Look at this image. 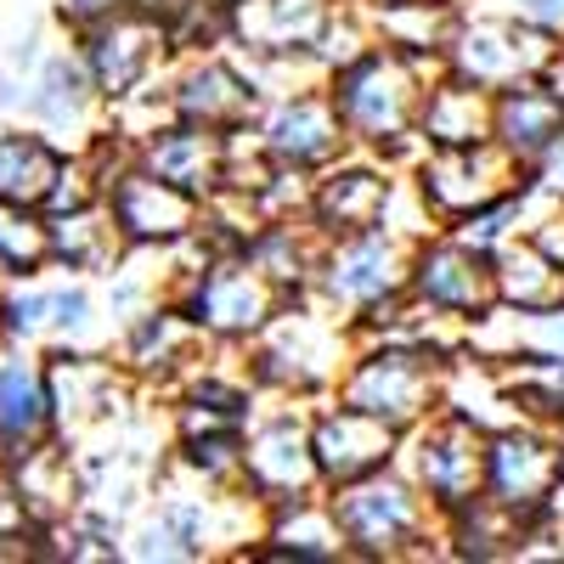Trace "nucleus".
<instances>
[{
  "instance_id": "obj_1",
  "label": "nucleus",
  "mask_w": 564,
  "mask_h": 564,
  "mask_svg": "<svg viewBox=\"0 0 564 564\" xmlns=\"http://www.w3.org/2000/svg\"><path fill=\"white\" fill-rule=\"evenodd\" d=\"M430 74H441V63L390 52V45L372 40L367 52H356L350 63H339L334 74H327L322 90H327V102H334L350 148L372 153L395 175H406L412 159L423 153V141H417L412 124H417V102H423Z\"/></svg>"
},
{
  "instance_id": "obj_2",
  "label": "nucleus",
  "mask_w": 564,
  "mask_h": 564,
  "mask_svg": "<svg viewBox=\"0 0 564 564\" xmlns=\"http://www.w3.org/2000/svg\"><path fill=\"white\" fill-rule=\"evenodd\" d=\"M350 350H356V327L316 294L282 300L260 334L238 345L254 390L276 401H322L334 390L339 367L350 361Z\"/></svg>"
},
{
  "instance_id": "obj_3",
  "label": "nucleus",
  "mask_w": 564,
  "mask_h": 564,
  "mask_svg": "<svg viewBox=\"0 0 564 564\" xmlns=\"http://www.w3.org/2000/svg\"><path fill=\"white\" fill-rule=\"evenodd\" d=\"M327 497V513L345 536L350 564H412V558H446L441 547V513L423 502V491L395 463L372 468L361 480H345Z\"/></svg>"
},
{
  "instance_id": "obj_4",
  "label": "nucleus",
  "mask_w": 564,
  "mask_h": 564,
  "mask_svg": "<svg viewBox=\"0 0 564 564\" xmlns=\"http://www.w3.org/2000/svg\"><path fill=\"white\" fill-rule=\"evenodd\" d=\"M452 356H430L417 345H395V339H356L350 361L334 379V401L361 406L379 423H390L395 435H406L412 423H423L430 412H441V372Z\"/></svg>"
},
{
  "instance_id": "obj_5",
  "label": "nucleus",
  "mask_w": 564,
  "mask_h": 564,
  "mask_svg": "<svg viewBox=\"0 0 564 564\" xmlns=\"http://www.w3.org/2000/svg\"><path fill=\"white\" fill-rule=\"evenodd\" d=\"M553 45L558 40L531 29L525 18L486 7V0H463L457 23L441 45V68L468 79V85H480V90H502L513 79H542Z\"/></svg>"
},
{
  "instance_id": "obj_6",
  "label": "nucleus",
  "mask_w": 564,
  "mask_h": 564,
  "mask_svg": "<svg viewBox=\"0 0 564 564\" xmlns=\"http://www.w3.org/2000/svg\"><path fill=\"white\" fill-rule=\"evenodd\" d=\"M40 372H45V401H52V430H57V441H79V435L102 430V423H119V417H130L135 406L153 401L102 345H57V350H40Z\"/></svg>"
},
{
  "instance_id": "obj_7",
  "label": "nucleus",
  "mask_w": 564,
  "mask_h": 564,
  "mask_svg": "<svg viewBox=\"0 0 564 564\" xmlns=\"http://www.w3.org/2000/svg\"><path fill=\"white\" fill-rule=\"evenodd\" d=\"M412 243L417 238H406V231H395V226H361V231L322 238L311 294L322 305H334L345 322H356L372 305L406 294V254H412Z\"/></svg>"
},
{
  "instance_id": "obj_8",
  "label": "nucleus",
  "mask_w": 564,
  "mask_h": 564,
  "mask_svg": "<svg viewBox=\"0 0 564 564\" xmlns=\"http://www.w3.org/2000/svg\"><path fill=\"white\" fill-rule=\"evenodd\" d=\"M480 463H486V430L463 423L457 412H430L395 446V468L423 491L435 513H452L480 497Z\"/></svg>"
},
{
  "instance_id": "obj_9",
  "label": "nucleus",
  "mask_w": 564,
  "mask_h": 564,
  "mask_svg": "<svg viewBox=\"0 0 564 564\" xmlns=\"http://www.w3.org/2000/svg\"><path fill=\"white\" fill-rule=\"evenodd\" d=\"M480 497L508 508L513 520H525V531L553 513L558 502V452L553 430L531 417H508L497 430H486V463H480Z\"/></svg>"
},
{
  "instance_id": "obj_10",
  "label": "nucleus",
  "mask_w": 564,
  "mask_h": 564,
  "mask_svg": "<svg viewBox=\"0 0 564 564\" xmlns=\"http://www.w3.org/2000/svg\"><path fill=\"white\" fill-rule=\"evenodd\" d=\"M243 491L260 508L322 491L316 463H311V435H305V401L265 395L260 412L243 423Z\"/></svg>"
},
{
  "instance_id": "obj_11",
  "label": "nucleus",
  "mask_w": 564,
  "mask_h": 564,
  "mask_svg": "<svg viewBox=\"0 0 564 564\" xmlns=\"http://www.w3.org/2000/svg\"><path fill=\"white\" fill-rule=\"evenodd\" d=\"M18 119L34 124L40 135H52L63 153H85L90 141L108 130V108L90 85L74 40L68 45H45V57L34 63V74L23 79V102Z\"/></svg>"
},
{
  "instance_id": "obj_12",
  "label": "nucleus",
  "mask_w": 564,
  "mask_h": 564,
  "mask_svg": "<svg viewBox=\"0 0 564 564\" xmlns=\"http://www.w3.org/2000/svg\"><path fill=\"white\" fill-rule=\"evenodd\" d=\"M417 204L430 209L435 226H452L463 215L486 209L508 186H520V164H513L497 141H475V148H423L406 170Z\"/></svg>"
},
{
  "instance_id": "obj_13",
  "label": "nucleus",
  "mask_w": 564,
  "mask_h": 564,
  "mask_svg": "<svg viewBox=\"0 0 564 564\" xmlns=\"http://www.w3.org/2000/svg\"><path fill=\"white\" fill-rule=\"evenodd\" d=\"M102 209H108L113 231L124 238V249H175L186 238H198L204 198H193L186 186L141 170L130 159L124 170H113L102 181Z\"/></svg>"
},
{
  "instance_id": "obj_14",
  "label": "nucleus",
  "mask_w": 564,
  "mask_h": 564,
  "mask_svg": "<svg viewBox=\"0 0 564 564\" xmlns=\"http://www.w3.org/2000/svg\"><path fill=\"white\" fill-rule=\"evenodd\" d=\"M260 153L282 170H305L316 175L322 164H334L339 153H350V135L327 102L322 85H300V90H276V97H260L254 119H249Z\"/></svg>"
},
{
  "instance_id": "obj_15",
  "label": "nucleus",
  "mask_w": 564,
  "mask_h": 564,
  "mask_svg": "<svg viewBox=\"0 0 564 564\" xmlns=\"http://www.w3.org/2000/svg\"><path fill=\"white\" fill-rule=\"evenodd\" d=\"M204 350H209V339L198 334L193 316H186L175 300H153L148 311H135L130 322H119L113 339H108V356H113L153 401H164V395L175 390V379H181V372L193 367Z\"/></svg>"
},
{
  "instance_id": "obj_16",
  "label": "nucleus",
  "mask_w": 564,
  "mask_h": 564,
  "mask_svg": "<svg viewBox=\"0 0 564 564\" xmlns=\"http://www.w3.org/2000/svg\"><path fill=\"white\" fill-rule=\"evenodd\" d=\"M68 40H74V52H79L90 85H97L102 108L119 102V97H130L135 85H148V79H159V74L170 68V40H164V29H159L148 12H135V7H124V12L108 18V23H90V29L68 34Z\"/></svg>"
},
{
  "instance_id": "obj_17",
  "label": "nucleus",
  "mask_w": 564,
  "mask_h": 564,
  "mask_svg": "<svg viewBox=\"0 0 564 564\" xmlns=\"http://www.w3.org/2000/svg\"><path fill=\"white\" fill-rule=\"evenodd\" d=\"M164 90H170V113L186 124H204V130H238L254 119L260 108V90L243 74L238 52L231 45H215V52H186L170 57L164 68Z\"/></svg>"
},
{
  "instance_id": "obj_18",
  "label": "nucleus",
  "mask_w": 564,
  "mask_h": 564,
  "mask_svg": "<svg viewBox=\"0 0 564 564\" xmlns=\"http://www.w3.org/2000/svg\"><path fill=\"white\" fill-rule=\"evenodd\" d=\"M305 435H311V463H316L322 491L395 463V446H401V435L390 430V423H379L361 406H345L334 395L305 401Z\"/></svg>"
},
{
  "instance_id": "obj_19",
  "label": "nucleus",
  "mask_w": 564,
  "mask_h": 564,
  "mask_svg": "<svg viewBox=\"0 0 564 564\" xmlns=\"http://www.w3.org/2000/svg\"><path fill=\"white\" fill-rule=\"evenodd\" d=\"M406 294L423 311H441L452 322H468L491 305V254L468 249L446 226L423 231L406 254Z\"/></svg>"
},
{
  "instance_id": "obj_20",
  "label": "nucleus",
  "mask_w": 564,
  "mask_h": 564,
  "mask_svg": "<svg viewBox=\"0 0 564 564\" xmlns=\"http://www.w3.org/2000/svg\"><path fill=\"white\" fill-rule=\"evenodd\" d=\"M395 170H384L372 153H339L334 164H322L311 175V204L305 220L322 238H339V231H361V226H384L390 198H395Z\"/></svg>"
},
{
  "instance_id": "obj_21",
  "label": "nucleus",
  "mask_w": 564,
  "mask_h": 564,
  "mask_svg": "<svg viewBox=\"0 0 564 564\" xmlns=\"http://www.w3.org/2000/svg\"><path fill=\"white\" fill-rule=\"evenodd\" d=\"M334 0H226V45L243 57L311 52Z\"/></svg>"
},
{
  "instance_id": "obj_22",
  "label": "nucleus",
  "mask_w": 564,
  "mask_h": 564,
  "mask_svg": "<svg viewBox=\"0 0 564 564\" xmlns=\"http://www.w3.org/2000/svg\"><path fill=\"white\" fill-rule=\"evenodd\" d=\"M135 164L153 170L175 186H186L193 198H209L220 186V164H226V135L204 130V124H186V119H164L159 130H148L135 141Z\"/></svg>"
},
{
  "instance_id": "obj_23",
  "label": "nucleus",
  "mask_w": 564,
  "mask_h": 564,
  "mask_svg": "<svg viewBox=\"0 0 564 564\" xmlns=\"http://www.w3.org/2000/svg\"><path fill=\"white\" fill-rule=\"evenodd\" d=\"M249 558H271V564H350L345 558V536L327 513V497H300V502H276L260 520V542L249 547Z\"/></svg>"
},
{
  "instance_id": "obj_24",
  "label": "nucleus",
  "mask_w": 564,
  "mask_h": 564,
  "mask_svg": "<svg viewBox=\"0 0 564 564\" xmlns=\"http://www.w3.org/2000/svg\"><path fill=\"white\" fill-rule=\"evenodd\" d=\"M52 401L34 350H0V468L52 441Z\"/></svg>"
},
{
  "instance_id": "obj_25",
  "label": "nucleus",
  "mask_w": 564,
  "mask_h": 564,
  "mask_svg": "<svg viewBox=\"0 0 564 564\" xmlns=\"http://www.w3.org/2000/svg\"><path fill=\"white\" fill-rule=\"evenodd\" d=\"M7 475H12V491L29 513V525L34 531H57L68 513L79 508V468H74V452L52 435V441H40L34 452H23L18 463H7Z\"/></svg>"
},
{
  "instance_id": "obj_26",
  "label": "nucleus",
  "mask_w": 564,
  "mask_h": 564,
  "mask_svg": "<svg viewBox=\"0 0 564 564\" xmlns=\"http://www.w3.org/2000/svg\"><path fill=\"white\" fill-rule=\"evenodd\" d=\"M412 130H417L423 148H475V141H491V90L441 68L423 85Z\"/></svg>"
},
{
  "instance_id": "obj_27",
  "label": "nucleus",
  "mask_w": 564,
  "mask_h": 564,
  "mask_svg": "<svg viewBox=\"0 0 564 564\" xmlns=\"http://www.w3.org/2000/svg\"><path fill=\"white\" fill-rule=\"evenodd\" d=\"M558 130H564V102L542 79H513V85L491 90V141L520 170L547 148Z\"/></svg>"
},
{
  "instance_id": "obj_28",
  "label": "nucleus",
  "mask_w": 564,
  "mask_h": 564,
  "mask_svg": "<svg viewBox=\"0 0 564 564\" xmlns=\"http://www.w3.org/2000/svg\"><path fill=\"white\" fill-rule=\"evenodd\" d=\"M372 40L390 45V52L423 57V63H441V45L457 23L463 0H356Z\"/></svg>"
},
{
  "instance_id": "obj_29",
  "label": "nucleus",
  "mask_w": 564,
  "mask_h": 564,
  "mask_svg": "<svg viewBox=\"0 0 564 564\" xmlns=\"http://www.w3.org/2000/svg\"><path fill=\"white\" fill-rule=\"evenodd\" d=\"M45 238H52V271H74V276H108L124 254V238L113 231L102 198L68 209V215H45Z\"/></svg>"
},
{
  "instance_id": "obj_30",
  "label": "nucleus",
  "mask_w": 564,
  "mask_h": 564,
  "mask_svg": "<svg viewBox=\"0 0 564 564\" xmlns=\"http://www.w3.org/2000/svg\"><path fill=\"white\" fill-rule=\"evenodd\" d=\"M520 536H525V520H513L491 497H475V502L441 513V547L457 564H502L520 553Z\"/></svg>"
},
{
  "instance_id": "obj_31",
  "label": "nucleus",
  "mask_w": 564,
  "mask_h": 564,
  "mask_svg": "<svg viewBox=\"0 0 564 564\" xmlns=\"http://www.w3.org/2000/svg\"><path fill=\"white\" fill-rule=\"evenodd\" d=\"M63 148L52 135H40L34 124H0V204L40 209V198L52 193V181L63 170Z\"/></svg>"
},
{
  "instance_id": "obj_32",
  "label": "nucleus",
  "mask_w": 564,
  "mask_h": 564,
  "mask_svg": "<svg viewBox=\"0 0 564 564\" xmlns=\"http://www.w3.org/2000/svg\"><path fill=\"white\" fill-rule=\"evenodd\" d=\"M491 300L513 311H542L564 300V265H553L525 231L491 249Z\"/></svg>"
},
{
  "instance_id": "obj_33",
  "label": "nucleus",
  "mask_w": 564,
  "mask_h": 564,
  "mask_svg": "<svg viewBox=\"0 0 564 564\" xmlns=\"http://www.w3.org/2000/svg\"><path fill=\"white\" fill-rule=\"evenodd\" d=\"M52 339V294H45V271L23 282H0V350H45Z\"/></svg>"
},
{
  "instance_id": "obj_34",
  "label": "nucleus",
  "mask_w": 564,
  "mask_h": 564,
  "mask_svg": "<svg viewBox=\"0 0 564 564\" xmlns=\"http://www.w3.org/2000/svg\"><path fill=\"white\" fill-rule=\"evenodd\" d=\"M52 271V238H45V215L23 204H0V282H23Z\"/></svg>"
},
{
  "instance_id": "obj_35",
  "label": "nucleus",
  "mask_w": 564,
  "mask_h": 564,
  "mask_svg": "<svg viewBox=\"0 0 564 564\" xmlns=\"http://www.w3.org/2000/svg\"><path fill=\"white\" fill-rule=\"evenodd\" d=\"M520 181H525V193H531L536 204H564V130L520 170Z\"/></svg>"
},
{
  "instance_id": "obj_36",
  "label": "nucleus",
  "mask_w": 564,
  "mask_h": 564,
  "mask_svg": "<svg viewBox=\"0 0 564 564\" xmlns=\"http://www.w3.org/2000/svg\"><path fill=\"white\" fill-rule=\"evenodd\" d=\"M520 356H564V300L520 311Z\"/></svg>"
},
{
  "instance_id": "obj_37",
  "label": "nucleus",
  "mask_w": 564,
  "mask_h": 564,
  "mask_svg": "<svg viewBox=\"0 0 564 564\" xmlns=\"http://www.w3.org/2000/svg\"><path fill=\"white\" fill-rule=\"evenodd\" d=\"M45 45H52V18H29L23 29H12V34H7V45H0V63L18 68V74L29 79V74H34V63L45 57Z\"/></svg>"
},
{
  "instance_id": "obj_38",
  "label": "nucleus",
  "mask_w": 564,
  "mask_h": 564,
  "mask_svg": "<svg viewBox=\"0 0 564 564\" xmlns=\"http://www.w3.org/2000/svg\"><path fill=\"white\" fill-rule=\"evenodd\" d=\"M124 7H135V0H52V23H57L63 34H79V29H90V23L119 18Z\"/></svg>"
},
{
  "instance_id": "obj_39",
  "label": "nucleus",
  "mask_w": 564,
  "mask_h": 564,
  "mask_svg": "<svg viewBox=\"0 0 564 564\" xmlns=\"http://www.w3.org/2000/svg\"><path fill=\"white\" fill-rule=\"evenodd\" d=\"M525 238L553 260V265H564V204H547V209H536V220L525 226Z\"/></svg>"
},
{
  "instance_id": "obj_40",
  "label": "nucleus",
  "mask_w": 564,
  "mask_h": 564,
  "mask_svg": "<svg viewBox=\"0 0 564 564\" xmlns=\"http://www.w3.org/2000/svg\"><path fill=\"white\" fill-rule=\"evenodd\" d=\"M23 531H34V525H29V513H23V502H18V491H12V475L0 468V542L23 536Z\"/></svg>"
},
{
  "instance_id": "obj_41",
  "label": "nucleus",
  "mask_w": 564,
  "mask_h": 564,
  "mask_svg": "<svg viewBox=\"0 0 564 564\" xmlns=\"http://www.w3.org/2000/svg\"><path fill=\"white\" fill-rule=\"evenodd\" d=\"M18 102H23V74L0 63V119H18Z\"/></svg>"
},
{
  "instance_id": "obj_42",
  "label": "nucleus",
  "mask_w": 564,
  "mask_h": 564,
  "mask_svg": "<svg viewBox=\"0 0 564 564\" xmlns=\"http://www.w3.org/2000/svg\"><path fill=\"white\" fill-rule=\"evenodd\" d=\"M542 85L553 90V97L564 102V40L553 45V57H547V68H542Z\"/></svg>"
},
{
  "instance_id": "obj_43",
  "label": "nucleus",
  "mask_w": 564,
  "mask_h": 564,
  "mask_svg": "<svg viewBox=\"0 0 564 564\" xmlns=\"http://www.w3.org/2000/svg\"><path fill=\"white\" fill-rule=\"evenodd\" d=\"M553 452H558V497H564V423L553 430Z\"/></svg>"
}]
</instances>
